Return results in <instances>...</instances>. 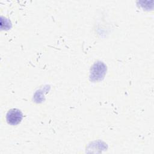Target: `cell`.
I'll use <instances>...</instances> for the list:
<instances>
[{"label": "cell", "mask_w": 154, "mask_h": 154, "mask_svg": "<svg viewBox=\"0 0 154 154\" xmlns=\"http://www.w3.org/2000/svg\"><path fill=\"white\" fill-rule=\"evenodd\" d=\"M23 117L22 112L17 109L13 108L8 111L7 114V121L8 124L11 125H16L19 124Z\"/></svg>", "instance_id": "1"}]
</instances>
